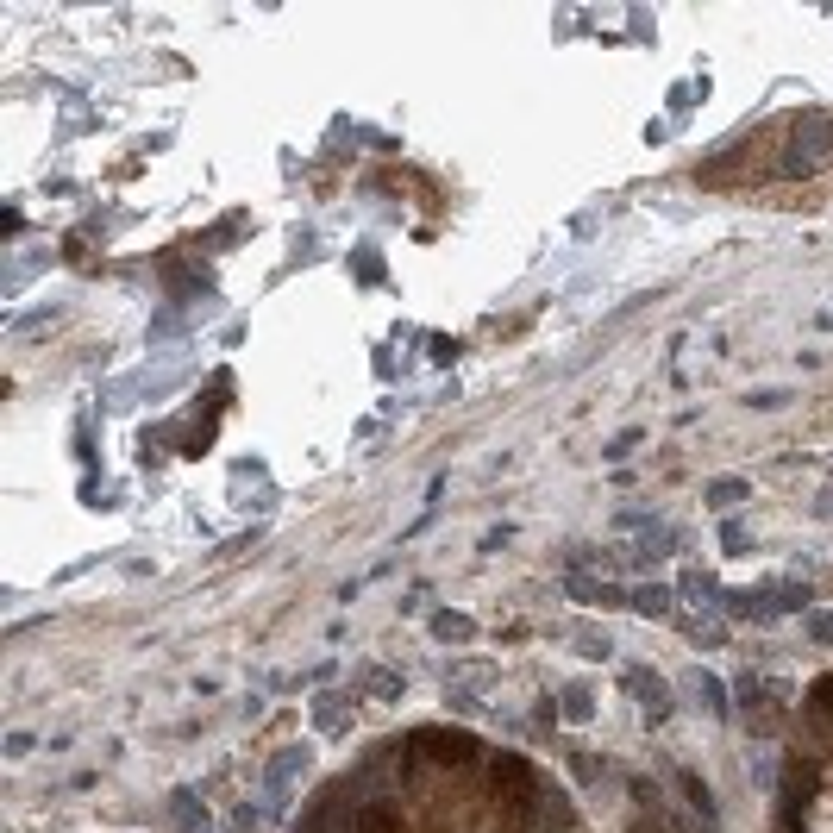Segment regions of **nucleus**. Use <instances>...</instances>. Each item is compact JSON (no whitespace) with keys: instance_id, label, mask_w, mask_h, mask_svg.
<instances>
[{"instance_id":"f257e3e1","label":"nucleus","mask_w":833,"mask_h":833,"mask_svg":"<svg viewBox=\"0 0 833 833\" xmlns=\"http://www.w3.org/2000/svg\"><path fill=\"white\" fill-rule=\"evenodd\" d=\"M408 752H414V765L420 771H476L483 765V740H476V733H464V727H414L408 733Z\"/></svg>"},{"instance_id":"f03ea898","label":"nucleus","mask_w":833,"mask_h":833,"mask_svg":"<svg viewBox=\"0 0 833 833\" xmlns=\"http://www.w3.org/2000/svg\"><path fill=\"white\" fill-rule=\"evenodd\" d=\"M827 138H833V119H827L821 107H808V113L796 119V132H790V157L777 163V176H808V170L827 157Z\"/></svg>"},{"instance_id":"7ed1b4c3","label":"nucleus","mask_w":833,"mask_h":833,"mask_svg":"<svg viewBox=\"0 0 833 833\" xmlns=\"http://www.w3.org/2000/svg\"><path fill=\"white\" fill-rule=\"evenodd\" d=\"M621 683L633 689V702H639V714H646V727H664V721H671L677 696H671V683H664L658 671H646V664H627Z\"/></svg>"},{"instance_id":"20e7f679","label":"nucleus","mask_w":833,"mask_h":833,"mask_svg":"<svg viewBox=\"0 0 833 833\" xmlns=\"http://www.w3.org/2000/svg\"><path fill=\"white\" fill-rule=\"evenodd\" d=\"M307 758H314L307 746H282V752L270 758V765H264V796H270V802H282V796H289V783L307 771Z\"/></svg>"},{"instance_id":"39448f33","label":"nucleus","mask_w":833,"mask_h":833,"mask_svg":"<svg viewBox=\"0 0 833 833\" xmlns=\"http://www.w3.org/2000/svg\"><path fill=\"white\" fill-rule=\"evenodd\" d=\"M564 589L577 595L583 608H627V589L614 577H577V570H564Z\"/></svg>"},{"instance_id":"423d86ee","label":"nucleus","mask_w":833,"mask_h":833,"mask_svg":"<svg viewBox=\"0 0 833 833\" xmlns=\"http://www.w3.org/2000/svg\"><path fill=\"white\" fill-rule=\"evenodd\" d=\"M351 702H357V696H339V689H320V696L307 702V714H314V727L326 733V740H339V733L351 727Z\"/></svg>"},{"instance_id":"0eeeda50","label":"nucleus","mask_w":833,"mask_h":833,"mask_svg":"<svg viewBox=\"0 0 833 833\" xmlns=\"http://www.w3.org/2000/svg\"><path fill=\"white\" fill-rule=\"evenodd\" d=\"M357 689H364L370 702H401L408 696V671H395V664H364V671H357Z\"/></svg>"},{"instance_id":"6e6552de","label":"nucleus","mask_w":833,"mask_h":833,"mask_svg":"<svg viewBox=\"0 0 833 833\" xmlns=\"http://www.w3.org/2000/svg\"><path fill=\"white\" fill-rule=\"evenodd\" d=\"M677 595H683V602H696V608H721V602H727L721 577H714V570H702V564H689L683 577H677Z\"/></svg>"},{"instance_id":"1a4fd4ad","label":"nucleus","mask_w":833,"mask_h":833,"mask_svg":"<svg viewBox=\"0 0 833 833\" xmlns=\"http://www.w3.org/2000/svg\"><path fill=\"white\" fill-rule=\"evenodd\" d=\"M627 608L646 614V621H664L677 608V583H639V589H627Z\"/></svg>"},{"instance_id":"9d476101","label":"nucleus","mask_w":833,"mask_h":833,"mask_svg":"<svg viewBox=\"0 0 833 833\" xmlns=\"http://www.w3.org/2000/svg\"><path fill=\"white\" fill-rule=\"evenodd\" d=\"M345 833H401V815L389 802H357L345 815Z\"/></svg>"},{"instance_id":"9b49d317","label":"nucleus","mask_w":833,"mask_h":833,"mask_svg":"<svg viewBox=\"0 0 833 833\" xmlns=\"http://www.w3.org/2000/svg\"><path fill=\"white\" fill-rule=\"evenodd\" d=\"M702 502L714 514H733L740 502H752V483H746V476H714V483H702Z\"/></svg>"},{"instance_id":"f8f14e48","label":"nucleus","mask_w":833,"mask_h":833,"mask_svg":"<svg viewBox=\"0 0 833 833\" xmlns=\"http://www.w3.org/2000/svg\"><path fill=\"white\" fill-rule=\"evenodd\" d=\"M689 696H696V702L714 714V721H727V714H733V702H727V683L714 677V671H689Z\"/></svg>"},{"instance_id":"ddd939ff","label":"nucleus","mask_w":833,"mask_h":833,"mask_svg":"<svg viewBox=\"0 0 833 833\" xmlns=\"http://www.w3.org/2000/svg\"><path fill=\"white\" fill-rule=\"evenodd\" d=\"M558 721H570V727L595 721V689H589V683H564V689H558Z\"/></svg>"},{"instance_id":"4468645a","label":"nucleus","mask_w":833,"mask_h":833,"mask_svg":"<svg viewBox=\"0 0 833 833\" xmlns=\"http://www.w3.org/2000/svg\"><path fill=\"white\" fill-rule=\"evenodd\" d=\"M433 639H445V646H470V639H476V621H470V614H433Z\"/></svg>"},{"instance_id":"2eb2a0df","label":"nucleus","mask_w":833,"mask_h":833,"mask_svg":"<svg viewBox=\"0 0 833 833\" xmlns=\"http://www.w3.org/2000/svg\"><path fill=\"white\" fill-rule=\"evenodd\" d=\"M677 790H683V802H689V808H696V815L714 827V790H708V783H702L696 771H677Z\"/></svg>"},{"instance_id":"dca6fc26","label":"nucleus","mask_w":833,"mask_h":833,"mask_svg":"<svg viewBox=\"0 0 833 833\" xmlns=\"http://www.w3.org/2000/svg\"><path fill=\"white\" fill-rule=\"evenodd\" d=\"M170 815L182 821V833H213V821H207V808H195V796H170Z\"/></svg>"},{"instance_id":"f3484780","label":"nucleus","mask_w":833,"mask_h":833,"mask_svg":"<svg viewBox=\"0 0 833 833\" xmlns=\"http://www.w3.org/2000/svg\"><path fill=\"white\" fill-rule=\"evenodd\" d=\"M683 633L696 646H727V621H683Z\"/></svg>"},{"instance_id":"a211bd4d","label":"nucleus","mask_w":833,"mask_h":833,"mask_svg":"<svg viewBox=\"0 0 833 833\" xmlns=\"http://www.w3.org/2000/svg\"><path fill=\"white\" fill-rule=\"evenodd\" d=\"M802 627H808V639H815V646H833V614H815V608H808Z\"/></svg>"},{"instance_id":"6ab92c4d","label":"nucleus","mask_w":833,"mask_h":833,"mask_svg":"<svg viewBox=\"0 0 833 833\" xmlns=\"http://www.w3.org/2000/svg\"><path fill=\"white\" fill-rule=\"evenodd\" d=\"M577 652L583 658H614V639L608 633H577Z\"/></svg>"},{"instance_id":"aec40b11","label":"nucleus","mask_w":833,"mask_h":833,"mask_svg":"<svg viewBox=\"0 0 833 833\" xmlns=\"http://www.w3.org/2000/svg\"><path fill=\"white\" fill-rule=\"evenodd\" d=\"M721 545H727V552H746V520H740V514L721 520Z\"/></svg>"},{"instance_id":"412c9836","label":"nucleus","mask_w":833,"mask_h":833,"mask_svg":"<svg viewBox=\"0 0 833 833\" xmlns=\"http://www.w3.org/2000/svg\"><path fill=\"white\" fill-rule=\"evenodd\" d=\"M783 401H790V395H783V389H752V395H746V408H758V414H771V408H783Z\"/></svg>"},{"instance_id":"4be33fe9","label":"nucleus","mask_w":833,"mask_h":833,"mask_svg":"<svg viewBox=\"0 0 833 833\" xmlns=\"http://www.w3.org/2000/svg\"><path fill=\"white\" fill-rule=\"evenodd\" d=\"M633 445H639V426H627V433H614V439L602 445V458H627Z\"/></svg>"},{"instance_id":"5701e85b","label":"nucleus","mask_w":833,"mask_h":833,"mask_svg":"<svg viewBox=\"0 0 833 833\" xmlns=\"http://www.w3.org/2000/svg\"><path fill=\"white\" fill-rule=\"evenodd\" d=\"M38 740H32V733H7V758H26Z\"/></svg>"}]
</instances>
